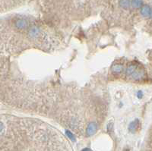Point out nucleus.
I'll list each match as a JSON object with an SVG mask.
<instances>
[{"instance_id": "nucleus-1", "label": "nucleus", "mask_w": 152, "mask_h": 151, "mask_svg": "<svg viewBox=\"0 0 152 151\" xmlns=\"http://www.w3.org/2000/svg\"><path fill=\"white\" fill-rule=\"evenodd\" d=\"M97 130V125L95 122H91L87 127L86 134L88 137L94 135Z\"/></svg>"}, {"instance_id": "nucleus-2", "label": "nucleus", "mask_w": 152, "mask_h": 151, "mask_svg": "<svg viewBox=\"0 0 152 151\" xmlns=\"http://www.w3.org/2000/svg\"><path fill=\"white\" fill-rule=\"evenodd\" d=\"M141 14L147 17H151V8L149 6H144L141 8Z\"/></svg>"}, {"instance_id": "nucleus-3", "label": "nucleus", "mask_w": 152, "mask_h": 151, "mask_svg": "<svg viewBox=\"0 0 152 151\" xmlns=\"http://www.w3.org/2000/svg\"><path fill=\"white\" fill-rule=\"evenodd\" d=\"M28 24L26 20L24 19H18L15 22V27L18 29H25L28 28Z\"/></svg>"}, {"instance_id": "nucleus-4", "label": "nucleus", "mask_w": 152, "mask_h": 151, "mask_svg": "<svg viewBox=\"0 0 152 151\" xmlns=\"http://www.w3.org/2000/svg\"><path fill=\"white\" fill-rule=\"evenodd\" d=\"M40 33V30L37 27H33L32 28H30L29 30V35L30 37L32 38H35L37 37V35Z\"/></svg>"}, {"instance_id": "nucleus-5", "label": "nucleus", "mask_w": 152, "mask_h": 151, "mask_svg": "<svg viewBox=\"0 0 152 151\" xmlns=\"http://www.w3.org/2000/svg\"><path fill=\"white\" fill-rule=\"evenodd\" d=\"M111 70H112V72H113V73L119 74L120 72H122V71L123 70V65H119V64L113 65V66H112Z\"/></svg>"}, {"instance_id": "nucleus-6", "label": "nucleus", "mask_w": 152, "mask_h": 151, "mask_svg": "<svg viewBox=\"0 0 152 151\" xmlns=\"http://www.w3.org/2000/svg\"><path fill=\"white\" fill-rule=\"evenodd\" d=\"M119 5L124 9H128V8L130 7L131 2L130 0H120Z\"/></svg>"}, {"instance_id": "nucleus-7", "label": "nucleus", "mask_w": 152, "mask_h": 151, "mask_svg": "<svg viewBox=\"0 0 152 151\" xmlns=\"http://www.w3.org/2000/svg\"><path fill=\"white\" fill-rule=\"evenodd\" d=\"M138 126V120L136 119L135 121H134L132 123H130V125H129V129L131 132L134 133L136 131V128H137Z\"/></svg>"}, {"instance_id": "nucleus-8", "label": "nucleus", "mask_w": 152, "mask_h": 151, "mask_svg": "<svg viewBox=\"0 0 152 151\" xmlns=\"http://www.w3.org/2000/svg\"><path fill=\"white\" fill-rule=\"evenodd\" d=\"M131 5L133 8H141L142 6L143 2H142V0H132Z\"/></svg>"}, {"instance_id": "nucleus-9", "label": "nucleus", "mask_w": 152, "mask_h": 151, "mask_svg": "<svg viewBox=\"0 0 152 151\" xmlns=\"http://www.w3.org/2000/svg\"><path fill=\"white\" fill-rule=\"evenodd\" d=\"M143 72H141V71H135V72H133V74H132V76H133V78H135V79H136V80H138V79H140L142 76H143Z\"/></svg>"}, {"instance_id": "nucleus-10", "label": "nucleus", "mask_w": 152, "mask_h": 151, "mask_svg": "<svg viewBox=\"0 0 152 151\" xmlns=\"http://www.w3.org/2000/svg\"><path fill=\"white\" fill-rule=\"evenodd\" d=\"M135 69H136L135 65L129 66V68H127V71H126V74L128 75V76H129V75H132L133 74V72L135 71Z\"/></svg>"}, {"instance_id": "nucleus-11", "label": "nucleus", "mask_w": 152, "mask_h": 151, "mask_svg": "<svg viewBox=\"0 0 152 151\" xmlns=\"http://www.w3.org/2000/svg\"><path fill=\"white\" fill-rule=\"evenodd\" d=\"M66 134H67V136H68L71 140H73V141L75 140V138L74 135H73L72 134H71V133L69 131H66Z\"/></svg>"}, {"instance_id": "nucleus-12", "label": "nucleus", "mask_w": 152, "mask_h": 151, "mask_svg": "<svg viewBox=\"0 0 152 151\" xmlns=\"http://www.w3.org/2000/svg\"><path fill=\"white\" fill-rule=\"evenodd\" d=\"M3 130H4V125H3L2 122H0V134L3 131Z\"/></svg>"}, {"instance_id": "nucleus-13", "label": "nucleus", "mask_w": 152, "mask_h": 151, "mask_svg": "<svg viewBox=\"0 0 152 151\" xmlns=\"http://www.w3.org/2000/svg\"><path fill=\"white\" fill-rule=\"evenodd\" d=\"M82 151H92V150H90V149H88V148H85V149L82 150Z\"/></svg>"}]
</instances>
